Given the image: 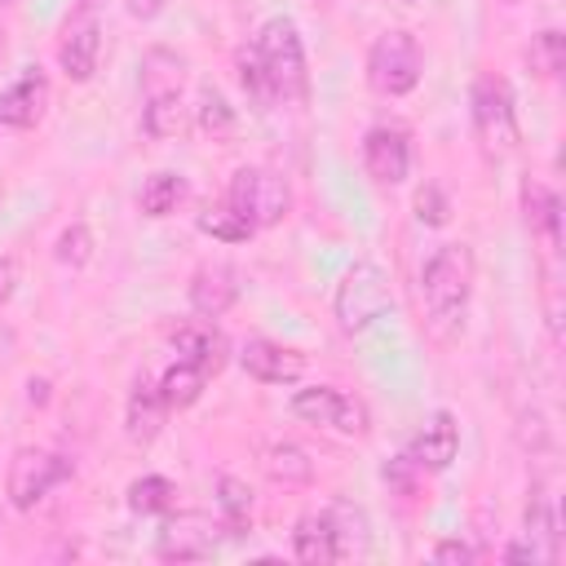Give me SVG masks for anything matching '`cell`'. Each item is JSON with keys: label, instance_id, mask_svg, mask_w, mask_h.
I'll use <instances>...</instances> for the list:
<instances>
[{"label": "cell", "instance_id": "cell-13", "mask_svg": "<svg viewBox=\"0 0 566 566\" xmlns=\"http://www.w3.org/2000/svg\"><path fill=\"white\" fill-rule=\"evenodd\" d=\"M44 106H49V80L40 66H31L27 75H18L0 93V124L4 128H31V124H40Z\"/></svg>", "mask_w": 566, "mask_h": 566}, {"label": "cell", "instance_id": "cell-41", "mask_svg": "<svg viewBox=\"0 0 566 566\" xmlns=\"http://www.w3.org/2000/svg\"><path fill=\"white\" fill-rule=\"evenodd\" d=\"M0 4H9V0H0Z\"/></svg>", "mask_w": 566, "mask_h": 566}, {"label": "cell", "instance_id": "cell-6", "mask_svg": "<svg viewBox=\"0 0 566 566\" xmlns=\"http://www.w3.org/2000/svg\"><path fill=\"white\" fill-rule=\"evenodd\" d=\"M230 208L252 226V230H265V226H279L292 208V190L279 172L270 168H239L230 177Z\"/></svg>", "mask_w": 566, "mask_h": 566}, {"label": "cell", "instance_id": "cell-15", "mask_svg": "<svg viewBox=\"0 0 566 566\" xmlns=\"http://www.w3.org/2000/svg\"><path fill=\"white\" fill-rule=\"evenodd\" d=\"M522 212H526L531 234H535L548 252H557V248H562V199H557L544 181L526 177V181H522Z\"/></svg>", "mask_w": 566, "mask_h": 566}, {"label": "cell", "instance_id": "cell-2", "mask_svg": "<svg viewBox=\"0 0 566 566\" xmlns=\"http://www.w3.org/2000/svg\"><path fill=\"white\" fill-rule=\"evenodd\" d=\"M252 49H256V62L270 80L274 102H301L310 75H305V49H301L296 22L292 18H270Z\"/></svg>", "mask_w": 566, "mask_h": 566}, {"label": "cell", "instance_id": "cell-3", "mask_svg": "<svg viewBox=\"0 0 566 566\" xmlns=\"http://www.w3.org/2000/svg\"><path fill=\"white\" fill-rule=\"evenodd\" d=\"M389 305H394L389 274H385L376 261H354V265L340 274L332 310H336V323H340L345 332L371 327L380 314H389Z\"/></svg>", "mask_w": 566, "mask_h": 566}, {"label": "cell", "instance_id": "cell-39", "mask_svg": "<svg viewBox=\"0 0 566 566\" xmlns=\"http://www.w3.org/2000/svg\"><path fill=\"white\" fill-rule=\"evenodd\" d=\"M93 9H97V0H80L75 4V13H93Z\"/></svg>", "mask_w": 566, "mask_h": 566}, {"label": "cell", "instance_id": "cell-35", "mask_svg": "<svg viewBox=\"0 0 566 566\" xmlns=\"http://www.w3.org/2000/svg\"><path fill=\"white\" fill-rule=\"evenodd\" d=\"M433 562H473V548L460 544V539H442V544L433 548Z\"/></svg>", "mask_w": 566, "mask_h": 566}, {"label": "cell", "instance_id": "cell-26", "mask_svg": "<svg viewBox=\"0 0 566 566\" xmlns=\"http://www.w3.org/2000/svg\"><path fill=\"white\" fill-rule=\"evenodd\" d=\"M172 504H177V486L159 473H146L128 486V509L133 513H168Z\"/></svg>", "mask_w": 566, "mask_h": 566}, {"label": "cell", "instance_id": "cell-40", "mask_svg": "<svg viewBox=\"0 0 566 566\" xmlns=\"http://www.w3.org/2000/svg\"><path fill=\"white\" fill-rule=\"evenodd\" d=\"M318 4H332V0H318Z\"/></svg>", "mask_w": 566, "mask_h": 566}, {"label": "cell", "instance_id": "cell-20", "mask_svg": "<svg viewBox=\"0 0 566 566\" xmlns=\"http://www.w3.org/2000/svg\"><path fill=\"white\" fill-rule=\"evenodd\" d=\"M261 469L270 482L279 486H310L314 482V460L296 447V442H270L261 451Z\"/></svg>", "mask_w": 566, "mask_h": 566}, {"label": "cell", "instance_id": "cell-28", "mask_svg": "<svg viewBox=\"0 0 566 566\" xmlns=\"http://www.w3.org/2000/svg\"><path fill=\"white\" fill-rule=\"evenodd\" d=\"M327 517H332V531H336L340 557H345V553H358V548L367 544V517H363V509H354V504L336 500V504L327 509Z\"/></svg>", "mask_w": 566, "mask_h": 566}, {"label": "cell", "instance_id": "cell-18", "mask_svg": "<svg viewBox=\"0 0 566 566\" xmlns=\"http://www.w3.org/2000/svg\"><path fill=\"white\" fill-rule=\"evenodd\" d=\"M155 553L164 562H195V557H208L212 553V531L203 517H177L159 531V544Z\"/></svg>", "mask_w": 566, "mask_h": 566}, {"label": "cell", "instance_id": "cell-11", "mask_svg": "<svg viewBox=\"0 0 566 566\" xmlns=\"http://www.w3.org/2000/svg\"><path fill=\"white\" fill-rule=\"evenodd\" d=\"M455 451H460V424H455V416H451V411H433V416L416 429V438H411V447H407V460H411L416 469L442 473V469L455 460Z\"/></svg>", "mask_w": 566, "mask_h": 566}, {"label": "cell", "instance_id": "cell-29", "mask_svg": "<svg viewBox=\"0 0 566 566\" xmlns=\"http://www.w3.org/2000/svg\"><path fill=\"white\" fill-rule=\"evenodd\" d=\"M199 230L203 234H212V239H221V243H248L252 239V226L226 203V208H208V212H199Z\"/></svg>", "mask_w": 566, "mask_h": 566}, {"label": "cell", "instance_id": "cell-31", "mask_svg": "<svg viewBox=\"0 0 566 566\" xmlns=\"http://www.w3.org/2000/svg\"><path fill=\"white\" fill-rule=\"evenodd\" d=\"M217 504H221V517L239 531L248 517H252V491H248V482H239V478H221L217 482Z\"/></svg>", "mask_w": 566, "mask_h": 566}, {"label": "cell", "instance_id": "cell-12", "mask_svg": "<svg viewBox=\"0 0 566 566\" xmlns=\"http://www.w3.org/2000/svg\"><path fill=\"white\" fill-rule=\"evenodd\" d=\"M363 164L371 172L376 186H398L407 177V164H411V150H407V133L402 128H371L363 137Z\"/></svg>", "mask_w": 566, "mask_h": 566}, {"label": "cell", "instance_id": "cell-7", "mask_svg": "<svg viewBox=\"0 0 566 566\" xmlns=\"http://www.w3.org/2000/svg\"><path fill=\"white\" fill-rule=\"evenodd\" d=\"M292 416L310 420V424H323V429H336L345 438H363L371 429V416H367V402L354 398V394H340L336 385H314V389H296L292 394Z\"/></svg>", "mask_w": 566, "mask_h": 566}, {"label": "cell", "instance_id": "cell-27", "mask_svg": "<svg viewBox=\"0 0 566 566\" xmlns=\"http://www.w3.org/2000/svg\"><path fill=\"white\" fill-rule=\"evenodd\" d=\"M526 57H531V71H535V75L553 80V75L566 66V35H562L557 27H548V31L531 35V49H526Z\"/></svg>", "mask_w": 566, "mask_h": 566}, {"label": "cell", "instance_id": "cell-23", "mask_svg": "<svg viewBox=\"0 0 566 566\" xmlns=\"http://www.w3.org/2000/svg\"><path fill=\"white\" fill-rule=\"evenodd\" d=\"M186 195H190V186H186L181 172H155V177H146L142 195H137V208L146 217H168V212H177V203Z\"/></svg>", "mask_w": 566, "mask_h": 566}, {"label": "cell", "instance_id": "cell-34", "mask_svg": "<svg viewBox=\"0 0 566 566\" xmlns=\"http://www.w3.org/2000/svg\"><path fill=\"white\" fill-rule=\"evenodd\" d=\"M447 212H451V208H447V195H442L438 186H424V190L416 195V217H420L424 226H442Z\"/></svg>", "mask_w": 566, "mask_h": 566}, {"label": "cell", "instance_id": "cell-16", "mask_svg": "<svg viewBox=\"0 0 566 566\" xmlns=\"http://www.w3.org/2000/svg\"><path fill=\"white\" fill-rule=\"evenodd\" d=\"M172 345H177V358L195 363V367L208 371V376H217V371L226 367V336H221L208 318H199V323H181V327L172 332Z\"/></svg>", "mask_w": 566, "mask_h": 566}, {"label": "cell", "instance_id": "cell-19", "mask_svg": "<svg viewBox=\"0 0 566 566\" xmlns=\"http://www.w3.org/2000/svg\"><path fill=\"white\" fill-rule=\"evenodd\" d=\"M292 553L296 562H310V566H327L340 557V544H336V531H332V517L327 513H305L292 531Z\"/></svg>", "mask_w": 566, "mask_h": 566}, {"label": "cell", "instance_id": "cell-21", "mask_svg": "<svg viewBox=\"0 0 566 566\" xmlns=\"http://www.w3.org/2000/svg\"><path fill=\"white\" fill-rule=\"evenodd\" d=\"M186 84V62L168 49H150L142 57V97H168V93H181Z\"/></svg>", "mask_w": 566, "mask_h": 566}, {"label": "cell", "instance_id": "cell-9", "mask_svg": "<svg viewBox=\"0 0 566 566\" xmlns=\"http://www.w3.org/2000/svg\"><path fill=\"white\" fill-rule=\"evenodd\" d=\"M97 53H102V22H97V13H71V22L62 27V40H57V66L66 71V80H75V84L93 80Z\"/></svg>", "mask_w": 566, "mask_h": 566}, {"label": "cell", "instance_id": "cell-17", "mask_svg": "<svg viewBox=\"0 0 566 566\" xmlns=\"http://www.w3.org/2000/svg\"><path fill=\"white\" fill-rule=\"evenodd\" d=\"M164 411H168V402H164L159 385H150V380L142 376V380L133 385V394H128V411H124V429H128V438H133L137 447L155 442L159 429H164Z\"/></svg>", "mask_w": 566, "mask_h": 566}, {"label": "cell", "instance_id": "cell-37", "mask_svg": "<svg viewBox=\"0 0 566 566\" xmlns=\"http://www.w3.org/2000/svg\"><path fill=\"white\" fill-rule=\"evenodd\" d=\"M164 4H168V0H124V9H128L133 18H142V22H146V18H155Z\"/></svg>", "mask_w": 566, "mask_h": 566}, {"label": "cell", "instance_id": "cell-1", "mask_svg": "<svg viewBox=\"0 0 566 566\" xmlns=\"http://www.w3.org/2000/svg\"><path fill=\"white\" fill-rule=\"evenodd\" d=\"M473 292V248L469 243H442L420 274V296L433 323H455Z\"/></svg>", "mask_w": 566, "mask_h": 566}, {"label": "cell", "instance_id": "cell-24", "mask_svg": "<svg viewBox=\"0 0 566 566\" xmlns=\"http://www.w3.org/2000/svg\"><path fill=\"white\" fill-rule=\"evenodd\" d=\"M142 128H146V137H155V142L181 137V133H186V106H181V93L150 97V102L142 106Z\"/></svg>", "mask_w": 566, "mask_h": 566}, {"label": "cell", "instance_id": "cell-30", "mask_svg": "<svg viewBox=\"0 0 566 566\" xmlns=\"http://www.w3.org/2000/svg\"><path fill=\"white\" fill-rule=\"evenodd\" d=\"M199 128L208 137H230L234 133V111L212 84H203V93H199Z\"/></svg>", "mask_w": 566, "mask_h": 566}, {"label": "cell", "instance_id": "cell-32", "mask_svg": "<svg viewBox=\"0 0 566 566\" xmlns=\"http://www.w3.org/2000/svg\"><path fill=\"white\" fill-rule=\"evenodd\" d=\"M239 84L248 88V97L256 106H274V93H270V80L261 71V62H256V49H243L239 53Z\"/></svg>", "mask_w": 566, "mask_h": 566}, {"label": "cell", "instance_id": "cell-36", "mask_svg": "<svg viewBox=\"0 0 566 566\" xmlns=\"http://www.w3.org/2000/svg\"><path fill=\"white\" fill-rule=\"evenodd\" d=\"M13 287H18V261L13 256H0V305L13 296Z\"/></svg>", "mask_w": 566, "mask_h": 566}, {"label": "cell", "instance_id": "cell-38", "mask_svg": "<svg viewBox=\"0 0 566 566\" xmlns=\"http://www.w3.org/2000/svg\"><path fill=\"white\" fill-rule=\"evenodd\" d=\"M27 389H31V394H27L31 402H49V380H31Z\"/></svg>", "mask_w": 566, "mask_h": 566}, {"label": "cell", "instance_id": "cell-10", "mask_svg": "<svg viewBox=\"0 0 566 566\" xmlns=\"http://www.w3.org/2000/svg\"><path fill=\"white\" fill-rule=\"evenodd\" d=\"M239 363H243V371H248L252 380H261V385H292V380H301V371H305V354H301V349H287V345L265 340V336L248 340V345L239 349Z\"/></svg>", "mask_w": 566, "mask_h": 566}, {"label": "cell", "instance_id": "cell-4", "mask_svg": "<svg viewBox=\"0 0 566 566\" xmlns=\"http://www.w3.org/2000/svg\"><path fill=\"white\" fill-rule=\"evenodd\" d=\"M469 102H473V128H478V142H482V150L486 155H509L513 146H517V111H513V93H509V84L500 80V75H478L473 80V93H469Z\"/></svg>", "mask_w": 566, "mask_h": 566}, {"label": "cell", "instance_id": "cell-14", "mask_svg": "<svg viewBox=\"0 0 566 566\" xmlns=\"http://www.w3.org/2000/svg\"><path fill=\"white\" fill-rule=\"evenodd\" d=\"M239 296V274L234 265L226 261H212V265H199L195 279H190V310L199 318H221Z\"/></svg>", "mask_w": 566, "mask_h": 566}, {"label": "cell", "instance_id": "cell-22", "mask_svg": "<svg viewBox=\"0 0 566 566\" xmlns=\"http://www.w3.org/2000/svg\"><path fill=\"white\" fill-rule=\"evenodd\" d=\"M526 539H544V562H557V544H562V522H557V500L548 491H535L526 504ZM539 553V548H535Z\"/></svg>", "mask_w": 566, "mask_h": 566}, {"label": "cell", "instance_id": "cell-33", "mask_svg": "<svg viewBox=\"0 0 566 566\" xmlns=\"http://www.w3.org/2000/svg\"><path fill=\"white\" fill-rule=\"evenodd\" d=\"M88 256H93V234H88V226H66V230L57 234V261L71 265V270H80V265H88Z\"/></svg>", "mask_w": 566, "mask_h": 566}, {"label": "cell", "instance_id": "cell-25", "mask_svg": "<svg viewBox=\"0 0 566 566\" xmlns=\"http://www.w3.org/2000/svg\"><path fill=\"white\" fill-rule=\"evenodd\" d=\"M203 385H208V371H199L195 363L177 358V363L164 371V380H159V394H164V402H168V407H190V402H199Z\"/></svg>", "mask_w": 566, "mask_h": 566}, {"label": "cell", "instance_id": "cell-8", "mask_svg": "<svg viewBox=\"0 0 566 566\" xmlns=\"http://www.w3.org/2000/svg\"><path fill=\"white\" fill-rule=\"evenodd\" d=\"M71 473V460L53 455V451H40V447H22L13 460H9V504L13 509H35L62 478Z\"/></svg>", "mask_w": 566, "mask_h": 566}, {"label": "cell", "instance_id": "cell-5", "mask_svg": "<svg viewBox=\"0 0 566 566\" xmlns=\"http://www.w3.org/2000/svg\"><path fill=\"white\" fill-rule=\"evenodd\" d=\"M420 44L411 31H385L371 53H367V84L380 93V97H402L420 84Z\"/></svg>", "mask_w": 566, "mask_h": 566}]
</instances>
